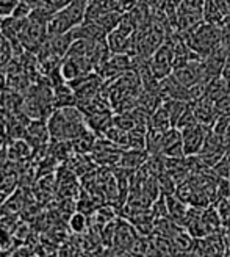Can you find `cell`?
I'll list each match as a JSON object with an SVG mask.
<instances>
[{
	"label": "cell",
	"mask_w": 230,
	"mask_h": 257,
	"mask_svg": "<svg viewBox=\"0 0 230 257\" xmlns=\"http://www.w3.org/2000/svg\"><path fill=\"white\" fill-rule=\"evenodd\" d=\"M19 2L21 0H0V19L11 16Z\"/></svg>",
	"instance_id": "18"
},
{
	"label": "cell",
	"mask_w": 230,
	"mask_h": 257,
	"mask_svg": "<svg viewBox=\"0 0 230 257\" xmlns=\"http://www.w3.org/2000/svg\"><path fill=\"white\" fill-rule=\"evenodd\" d=\"M149 63L158 80H163L164 77L171 75L174 71V54H172L171 43L164 41L149 58Z\"/></svg>",
	"instance_id": "6"
},
{
	"label": "cell",
	"mask_w": 230,
	"mask_h": 257,
	"mask_svg": "<svg viewBox=\"0 0 230 257\" xmlns=\"http://www.w3.org/2000/svg\"><path fill=\"white\" fill-rule=\"evenodd\" d=\"M161 156L171 157V159H180L185 157V148H183V137L182 131L177 127H171L166 131L161 146Z\"/></svg>",
	"instance_id": "8"
},
{
	"label": "cell",
	"mask_w": 230,
	"mask_h": 257,
	"mask_svg": "<svg viewBox=\"0 0 230 257\" xmlns=\"http://www.w3.org/2000/svg\"><path fill=\"white\" fill-rule=\"evenodd\" d=\"M68 83L75 91L77 102H79V100L91 99V97L97 96L105 86V79L99 72L93 71V72L85 74V75L79 77V79H74Z\"/></svg>",
	"instance_id": "4"
},
{
	"label": "cell",
	"mask_w": 230,
	"mask_h": 257,
	"mask_svg": "<svg viewBox=\"0 0 230 257\" xmlns=\"http://www.w3.org/2000/svg\"><path fill=\"white\" fill-rule=\"evenodd\" d=\"M25 140L33 149L44 148L50 143V132L47 127V121L44 119H32L27 127V134H25Z\"/></svg>",
	"instance_id": "10"
},
{
	"label": "cell",
	"mask_w": 230,
	"mask_h": 257,
	"mask_svg": "<svg viewBox=\"0 0 230 257\" xmlns=\"http://www.w3.org/2000/svg\"><path fill=\"white\" fill-rule=\"evenodd\" d=\"M221 38H222V44L230 49V16L221 24Z\"/></svg>",
	"instance_id": "19"
},
{
	"label": "cell",
	"mask_w": 230,
	"mask_h": 257,
	"mask_svg": "<svg viewBox=\"0 0 230 257\" xmlns=\"http://www.w3.org/2000/svg\"><path fill=\"white\" fill-rule=\"evenodd\" d=\"M47 127L52 140L66 141H74L88 128L85 114L77 105L55 108L47 118Z\"/></svg>",
	"instance_id": "1"
},
{
	"label": "cell",
	"mask_w": 230,
	"mask_h": 257,
	"mask_svg": "<svg viewBox=\"0 0 230 257\" xmlns=\"http://www.w3.org/2000/svg\"><path fill=\"white\" fill-rule=\"evenodd\" d=\"M54 105H55V108L77 105L75 91L68 82L54 86Z\"/></svg>",
	"instance_id": "13"
},
{
	"label": "cell",
	"mask_w": 230,
	"mask_h": 257,
	"mask_svg": "<svg viewBox=\"0 0 230 257\" xmlns=\"http://www.w3.org/2000/svg\"><path fill=\"white\" fill-rule=\"evenodd\" d=\"M221 75L230 82V49H227V55H225V60H224V66H222V74Z\"/></svg>",
	"instance_id": "20"
},
{
	"label": "cell",
	"mask_w": 230,
	"mask_h": 257,
	"mask_svg": "<svg viewBox=\"0 0 230 257\" xmlns=\"http://www.w3.org/2000/svg\"><path fill=\"white\" fill-rule=\"evenodd\" d=\"M182 36L186 41L188 47L200 58L207 57L211 50H214L222 43L221 25L211 24L207 21H202L186 33H182Z\"/></svg>",
	"instance_id": "2"
},
{
	"label": "cell",
	"mask_w": 230,
	"mask_h": 257,
	"mask_svg": "<svg viewBox=\"0 0 230 257\" xmlns=\"http://www.w3.org/2000/svg\"><path fill=\"white\" fill-rule=\"evenodd\" d=\"M69 227L74 234H83L88 230L89 227V220H88V215L82 213V212H74L69 216Z\"/></svg>",
	"instance_id": "15"
},
{
	"label": "cell",
	"mask_w": 230,
	"mask_h": 257,
	"mask_svg": "<svg viewBox=\"0 0 230 257\" xmlns=\"http://www.w3.org/2000/svg\"><path fill=\"white\" fill-rule=\"evenodd\" d=\"M210 132H211V127L199 124V122L182 128L185 156H197L200 149L203 148V145H205Z\"/></svg>",
	"instance_id": "5"
},
{
	"label": "cell",
	"mask_w": 230,
	"mask_h": 257,
	"mask_svg": "<svg viewBox=\"0 0 230 257\" xmlns=\"http://www.w3.org/2000/svg\"><path fill=\"white\" fill-rule=\"evenodd\" d=\"M13 58V44L8 38L0 32V69L5 68Z\"/></svg>",
	"instance_id": "17"
},
{
	"label": "cell",
	"mask_w": 230,
	"mask_h": 257,
	"mask_svg": "<svg viewBox=\"0 0 230 257\" xmlns=\"http://www.w3.org/2000/svg\"><path fill=\"white\" fill-rule=\"evenodd\" d=\"M89 0H71L63 8L54 13L52 19L47 24V38L63 35L72 30L77 25L85 22Z\"/></svg>",
	"instance_id": "3"
},
{
	"label": "cell",
	"mask_w": 230,
	"mask_h": 257,
	"mask_svg": "<svg viewBox=\"0 0 230 257\" xmlns=\"http://www.w3.org/2000/svg\"><path fill=\"white\" fill-rule=\"evenodd\" d=\"M203 96L213 100L214 104H218V102L230 97V82L227 79H224L222 75L216 77V79L210 80L205 85V94Z\"/></svg>",
	"instance_id": "12"
},
{
	"label": "cell",
	"mask_w": 230,
	"mask_h": 257,
	"mask_svg": "<svg viewBox=\"0 0 230 257\" xmlns=\"http://www.w3.org/2000/svg\"><path fill=\"white\" fill-rule=\"evenodd\" d=\"M158 93L161 94L163 100L164 99H178V100L191 102V91H189V88L185 86V85H182L172 74L168 75V77H164L163 80H160Z\"/></svg>",
	"instance_id": "9"
},
{
	"label": "cell",
	"mask_w": 230,
	"mask_h": 257,
	"mask_svg": "<svg viewBox=\"0 0 230 257\" xmlns=\"http://www.w3.org/2000/svg\"><path fill=\"white\" fill-rule=\"evenodd\" d=\"M214 209L219 215V220L222 227L230 229V199L225 198H218L214 201Z\"/></svg>",
	"instance_id": "16"
},
{
	"label": "cell",
	"mask_w": 230,
	"mask_h": 257,
	"mask_svg": "<svg viewBox=\"0 0 230 257\" xmlns=\"http://www.w3.org/2000/svg\"><path fill=\"white\" fill-rule=\"evenodd\" d=\"M133 66V58L129 54H111V57L102 64V66L96 71L99 72L105 80H111L114 77H118Z\"/></svg>",
	"instance_id": "7"
},
{
	"label": "cell",
	"mask_w": 230,
	"mask_h": 257,
	"mask_svg": "<svg viewBox=\"0 0 230 257\" xmlns=\"http://www.w3.org/2000/svg\"><path fill=\"white\" fill-rule=\"evenodd\" d=\"M191 108H193V113H194L197 122L203 124V125H208V127H213L216 118L219 116L216 104L205 96H202L200 99L191 102Z\"/></svg>",
	"instance_id": "11"
},
{
	"label": "cell",
	"mask_w": 230,
	"mask_h": 257,
	"mask_svg": "<svg viewBox=\"0 0 230 257\" xmlns=\"http://www.w3.org/2000/svg\"><path fill=\"white\" fill-rule=\"evenodd\" d=\"M7 88H8V83H7V74L0 71V94H2Z\"/></svg>",
	"instance_id": "21"
},
{
	"label": "cell",
	"mask_w": 230,
	"mask_h": 257,
	"mask_svg": "<svg viewBox=\"0 0 230 257\" xmlns=\"http://www.w3.org/2000/svg\"><path fill=\"white\" fill-rule=\"evenodd\" d=\"M35 149L27 143V140H13L11 146L8 148L7 156L13 162H24L25 159H29Z\"/></svg>",
	"instance_id": "14"
}]
</instances>
